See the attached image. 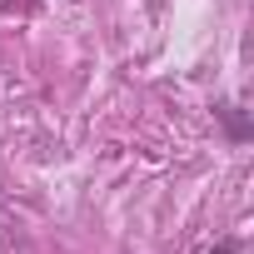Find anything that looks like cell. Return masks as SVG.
Wrapping results in <instances>:
<instances>
[{
  "instance_id": "obj_1",
  "label": "cell",
  "mask_w": 254,
  "mask_h": 254,
  "mask_svg": "<svg viewBox=\"0 0 254 254\" xmlns=\"http://www.w3.org/2000/svg\"><path fill=\"white\" fill-rule=\"evenodd\" d=\"M224 120H229V135H239V140H244V135H249V125H244V115H239V110H234V105H229V110H224Z\"/></svg>"
},
{
  "instance_id": "obj_2",
  "label": "cell",
  "mask_w": 254,
  "mask_h": 254,
  "mask_svg": "<svg viewBox=\"0 0 254 254\" xmlns=\"http://www.w3.org/2000/svg\"><path fill=\"white\" fill-rule=\"evenodd\" d=\"M209 254H239V249H234V244H214Z\"/></svg>"
}]
</instances>
